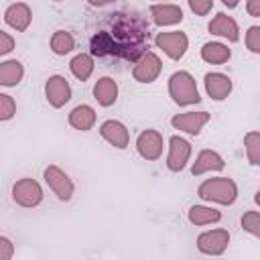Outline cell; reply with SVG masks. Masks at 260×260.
Masks as SVG:
<instances>
[{"instance_id":"cell-1","label":"cell","mask_w":260,"mask_h":260,"mask_svg":"<svg viewBox=\"0 0 260 260\" xmlns=\"http://www.w3.org/2000/svg\"><path fill=\"white\" fill-rule=\"evenodd\" d=\"M148 22L136 12H110L98 20L89 39L91 55L100 59L138 61L148 49Z\"/></svg>"},{"instance_id":"cell-2","label":"cell","mask_w":260,"mask_h":260,"mask_svg":"<svg viewBox=\"0 0 260 260\" xmlns=\"http://www.w3.org/2000/svg\"><path fill=\"white\" fill-rule=\"evenodd\" d=\"M199 197L205 201H215L221 205H230L238 197V187L232 179L228 177H217V179H207L199 187Z\"/></svg>"},{"instance_id":"cell-3","label":"cell","mask_w":260,"mask_h":260,"mask_svg":"<svg viewBox=\"0 0 260 260\" xmlns=\"http://www.w3.org/2000/svg\"><path fill=\"white\" fill-rule=\"evenodd\" d=\"M169 91H171L173 102L179 104V106L197 104L201 100L199 98V91H197V85H195V79L187 71H177V73L171 75V79H169Z\"/></svg>"},{"instance_id":"cell-4","label":"cell","mask_w":260,"mask_h":260,"mask_svg":"<svg viewBox=\"0 0 260 260\" xmlns=\"http://www.w3.org/2000/svg\"><path fill=\"white\" fill-rule=\"evenodd\" d=\"M12 197L22 207H37L43 199V189L32 179H20L12 187Z\"/></svg>"},{"instance_id":"cell-5","label":"cell","mask_w":260,"mask_h":260,"mask_svg":"<svg viewBox=\"0 0 260 260\" xmlns=\"http://www.w3.org/2000/svg\"><path fill=\"white\" fill-rule=\"evenodd\" d=\"M156 47L162 49L171 59H181L187 51V35L185 32H179V30H173V32H158L156 39H154Z\"/></svg>"},{"instance_id":"cell-6","label":"cell","mask_w":260,"mask_h":260,"mask_svg":"<svg viewBox=\"0 0 260 260\" xmlns=\"http://www.w3.org/2000/svg\"><path fill=\"white\" fill-rule=\"evenodd\" d=\"M43 175H45L47 185L55 191V195H57L61 201H69V199H71V195H73V183H71V179H69L59 167L51 165V167L45 169Z\"/></svg>"},{"instance_id":"cell-7","label":"cell","mask_w":260,"mask_h":260,"mask_svg":"<svg viewBox=\"0 0 260 260\" xmlns=\"http://www.w3.org/2000/svg\"><path fill=\"white\" fill-rule=\"evenodd\" d=\"M160 59L152 53V51H146L138 61H136V65H134V69H132V75H134V79L136 81H140V83H150V81H154L156 77H158V73H160Z\"/></svg>"},{"instance_id":"cell-8","label":"cell","mask_w":260,"mask_h":260,"mask_svg":"<svg viewBox=\"0 0 260 260\" xmlns=\"http://www.w3.org/2000/svg\"><path fill=\"white\" fill-rule=\"evenodd\" d=\"M228 242H230L228 230H211V232H205L197 238V248L203 254L217 256L228 248Z\"/></svg>"},{"instance_id":"cell-9","label":"cell","mask_w":260,"mask_h":260,"mask_svg":"<svg viewBox=\"0 0 260 260\" xmlns=\"http://www.w3.org/2000/svg\"><path fill=\"white\" fill-rule=\"evenodd\" d=\"M45 93H47V100L53 108H61L71 100L69 81L61 75H53V77H49V81L45 85Z\"/></svg>"},{"instance_id":"cell-10","label":"cell","mask_w":260,"mask_h":260,"mask_svg":"<svg viewBox=\"0 0 260 260\" xmlns=\"http://www.w3.org/2000/svg\"><path fill=\"white\" fill-rule=\"evenodd\" d=\"M136 148H138V154L146 160H156L162 152V136L156 132V130H144L138 134V140H136Z\"/></svg>"},{"instance_id":"cell-11","label":"cell","mask_w":260,"mask_h":260,"mask_svg":"<svg viewBox=\"0 0 260 260\" xmlns=\"http://www.w3.org/2000/svg\"><path fill=\"white\" fill-rule=\"evenodd\" d=\"M169 144L171 146H169L167 167L171 171H175V173L177 171H183L185 165H187V160H189V156H191V144L185 138H181V136H173Z\"/></svg>"},{"instance_id":"cell-12","label":"cell","mask_w":260,"mask_h":260,"mask_svg":"<svg viewBox=\"0 0 260 260\" xmlns=\"http://www.w3.org/2000/svg\"><path fill=\"white\" fill-rule=\"evenodd\" d=\"M209 122L207 112H187V114H177L173 116L171 124L177 130H183L187 134H199V130Z\"/></svg>"},{"instance_id":"cell-13","label":"cell","mask_w":260,"mask_h":260,"mask_svg":"<svg viewBox=\"0 0 260 260\" xmlns=\"http://www.w3.org/2000/svg\"><path fill=\"white\" fill-rule=\"evenodd\" d=\"M100 134H102L112 146H116V148H126V146H128V140H130L126 126H124L122 122H118V120H106V122L102 124V128H100Z\"/></svg>"},{"instance_id":"cell-14","label":"cell","mask_w":260,"mask_h":260,"mask_svg":"<svg viewBox=\"0 0 260 260\" xmlns=\"http://www.w3.org/2000/svg\"><path fill=\"white\" fill-rule=\"evenodd\" d=\"M209 32L213 35H219V37H225L228 41L236 43L240 39V28L236 24V20L223 12H219L211 22H209Z\"/></svg>"},{"instance_id":"cell-15","label":"cell","mask_w":260,"mask_h":260,"mask_svg":"<svg viewBox=\"0 0 260 260\" xmlns=\"http://www.w3.org/2000/svg\"><path fill=\"white\" fill-rule=\"evenodd\" d=\"M4 20H6V24H10L16 30H26L30 24V8L24 2L10 4L4 12Z\"/></svg>"},{"instance_id":"cell-16","label":"cell","mask_w":260,"mask_h":260,"mask_svg":"<svg viewBox=\"0 0 260 260\" xmlns=\"http://www.w3.org/2000/svg\"><path fill=\"white\" fill-rule=\"evenodd\" d=\"M205 89L213 100H225L232 91V81L223 73H207L205 75Z\"/></svg>"},{"instance_id":"cell-17","label":"cell","mask_w":260,"mask_h":260,"mask_svg":"<svg viewBox=\"0 0 260 260\" xmlns=\"http://www.w3.org/2000/svg\"><path fill=\"white\" fill-rule=\"evenodd\" d=\"M150 14H152V20L158 24V26H165V24H177L183 20V10L175 4H154L150 8Z\"/></svg>"},{"instance_id":"cell-18","label":"cell","mask_w":260,"mask_h":260,"mask_svg":"<svg viewBox=\"0 0 260 260\" xmlns=\"http://www.w3.org/2000/svg\"><path fill=\"white\" fill-rule=\"evenodd\" d=\"M223 169V158L213 152V150H201L191 173L193 175H201V173H207V171H221Z\"/></svg>"},{"instance_id":"cell-19","label":"cell","mask_w":260,"mask_h":260,"mask_svg":"<svg viewBox=\"0 0 260 260\" xmlns=\"http://www.w3.org/2000/svg\"><path fill=\"white\" fill-rule=\"evenodd\" d=\"M93 95H95V100L102 106H112L116 102V98H118V85H116V81L112 77H102L95 83V87H93Z\"/></svg>"},{"instance_id":"cell-20","label":"cell","mask_w":260,"mask_h":260,"mask_svg":"<svg viewBox=\"0 0 260 260\" xmlns=\"http://www.w3.org/2000/svg\"><path fill=\"white\" fill-rule=\"evenodd\" d=\"M95 122V112L89 106H77L69 114V124L77 130H89Z\"/></svg>"},{"instance_id":"cell-21","label":"cell","mask_w":260,"mask_h":260,"mask_svg":"<svg viewBox=\"0 0 260 260\" xmlns=\"http://www.w3.org/2000/svg\"><path fill=\"white\" fill-rule=\"evenodd\" d=\"M22 73H24V69H22V65L16 59L4 61L0 65V83L6 85V87H12V85H16L22 79Z\"/></svg>"},{"instance_id":"cell-22","label":"cell","mask_w":260,"mask_h":260,"mask_svg":"<svg viewBox=\"0 0 260 260\" xmlns=\"http://www.w3.org/2000/svg\"><path fill=\"white\" fill-rule=\"evenodd\" d=\"M201 57L203 61L207 63H213V65H221L230 59V49L221 43H205L203 49H201Z\"/></svg>"},{"instance_id":"cell-23","label":"cell","mask_w":260,"mask_h":260,"mask_svg":"<svg viewBox=\"0 0 260 260\" xmlns=\"http://www.w3.org/2000/svg\"><path fill=\"white\" fill-rule=\"evenodd\" d=\"M219 219H221V213L217 209L203 207V205H193L189 209V221L195 223V225H205V223H213V221H219Z\"/></svg>"},{"instance_id":"cell-24","label":"cell","mask_w":260,"mask_h":260,"mask_svg":"<svg viewBox=\"0 0 260 260\" xmlns=\"http://www.w3.org/2000/svg\"><path fill=\"white\" fill-rule=\"evenodd\" d=\"M69 67H71V73H73L79 81H85V79L91 75V71H93V59H91L89 55L81 53V55H75V57L71 59Z\"/></svg>"},{"instance_id":"cell-25","label":"cell","mask_w":260,"mask_h":260,"mask_svg":"<svg viewBox=\"0 0 260 260\" xmlns=\"http://www.w3.org/2000/svg\"><path fill=\"white\" fill-rule=\"evenodd\" d=\"M73 45H75V41H73L71 32H67V30H57V32L51 37V49H53V53H57V55L69 53V51L73 49Z\"/></svg>"},{"instance_id":"cell-26","label":"cell","mask_w":260,"mask_h":260,"mask_svg":"<svg viewBox=\"0 0 260 260\" xmlns=\"http://www.w3.org/2000/svg\"><path fill=\"white\" fill-rule=\"evenodd\" d=\"M244 144L250 165H260V132H248L244 136Z\"/></svg>"},{"instance_id":"cell-27","label":"cell","mask_w":260,"mask_h":260,"mask_svg":"<svg viewBox=\"0 0 260 260\" xmlns=\"http://www.w3.org/2000/svg\"><path fill=\"white\" fill-rule=\"evenodd\" d=\"M242 228L260 240V213L258 211H246L242 215Z\"/></svg>"},{"instance_id":"cell-28","label":"cell","mask_w":260,"mask_h":260,"mask_svg":"<svg viewBox=\"0 0 260 260\" xmlns=\"http://www.w3.org/2000/svg\"><path fill=\"white\" fill-rule=\"evenodd\" d=\"M14 112H16V104H14V100L10 98V95H6V93H2L0 95V120H10L12 116H14Z\"/></svg>"},{"instance_id":"cell-29","label":"cell","mask_w":260,"mask_h":260,"mask_svg":"<svg viewBox=\"0 0 260 260\" xmlns=\"http://www.w3.org/2000/svg\"><path fill=\"white\" fill-rule=\"evenodd\" d=\"M246 47L252 53H260V26H250L246 32Z\"/></svg>"},{"instance_id":"cell-30","label":"cell","mask_w":260,"mask_h":260,"mask_svg":"<svg viewBox=\"0 0 260 260\" xmlns=\"http://www.w3.org/2000/svg\"><path fill=\"white\" fill-rule=\"evenodd\" d=\"M189 6H191V10H193L195 14H199V16H205V14L211 10V6H213V0H189Z\"/></svg>"},{"instance_id":"cell-31","label":"cell","mask_w":260,"mask_h":260,"mask_svg":"<svg viewBox=\"0 0 260 260\" xmlns=\"http://www.w3.org/2000/svg\"><path fill=\"white\" fill-rule=\"evenodd\" d=\"M12 49H14V41L10 39V35H8V32H0V53L6 55V53H10Z\"/></svg>"},{"instance_id":"cell-32","label":"cell","mask_w":260,"mask_h":260,"mask_svg":"<svg viewBox=\"0 0 260 260\" xmlns=\"http://www.w3.org/2000/svg\"><path fill=\"white\" fill-rule=\"evenodd\" d=\"M12 258V244L6 238H0V260H10Z\"/></svg>"},{"instance_id":"cell-33","label":"cell","mask_w":260,"mask_h":260,"mask_svg":"<svg viewBox=\"0 0 260 260\" xmlns=\"http://www.w3.org/2000/svg\"><path fill=\"white\" fill-rule=\"evenodd\" d=\"M246 10L250 16H260V0H248Z\"/></svg>"},{"instance_id":"cell-34","label":"cell","mask_w":260,"mask_h":260,"mask_svg":"<svg viewBox=\"0 0 260 260\" xmlns=\"http://www.w3.org/2000/svg\"><path fill=\"white\" fill-rule=\"evenodd\" d=\"M110 2H114V0H89L91 6H104V4H110Z\"/></svg>"},{"instance_id":"cell-35","label":"cell","mask_w":260,"mask_h":260,"mask_svg":"<svg viewBox=\"0 0 260 260\" xmlns=\"http://www.w3.org/2000/svg\"><path fill=\"white\" fill-rule=\"evenodd\" d=\"M221 2H223L228 8H234V6H238V2H240V0H221Z\"/></svg>"},{"instance_id":"cell-36","label":"cell","mask_w":260,"mask_h":260,"mask_svg":"<svg viewBox=\"0 0 260 260\" xmlns=\"http://www.w3.org/2000/svg\"><path fill=\"white\" fill-rule=\"evenodd\" d=\"M254 201H256V203H258V205H260V191H258V193H256V197H254Z\"/></svg>"},{"instance_id":"cell-37","label":"cell","mask_w":260,"mask_h":260,"mask_svg":"<svg viewBox=\"0 0 260 260\" xmlns=\"http://www.w3.org/2000/svg\"><path fill=\"white\" fill-rule=\"evenodd\" d=\"M57 2H59V0H57Z\"/></svg>"}]
</instances>
